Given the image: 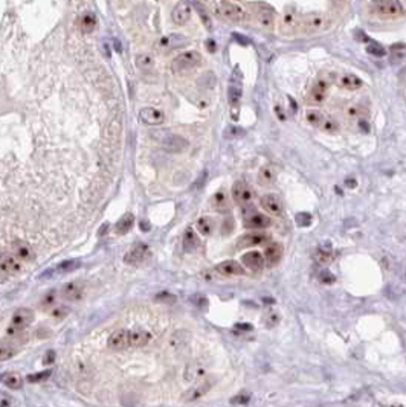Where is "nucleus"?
I'll use <instances>...</instances> for the list:
<instances>
[{"instance_id": "16", "label": "nucleus", "mask_w": 406, "mask_h": 407, "mask_svg": "<svg viewBox=\"0 0 406 407\" xmlns=\"http://www.w3.org/2000/svg\"><path fill=\"white\" fill-rule=\"evenodd\" d=\"M241 262H243V265H244L246 268L252 270V271H260V270H263V267H264V264H266L264 256L260 254V252H257V250H250V252H247V254H244V255L241 256Z\"/></svg>"}, {"instance_id": "19", "label": "nucleus", "mask_w": 406, "mask_h": 407, "mask_svg": "<svg viewBox=\"0 0 406 407\" xmlns=\"http://www.w3.org/2000/svg\"><path fill=\"white\" fill-rule=\"evenodd\" d=\"M243 224L247 229H266L272 224V220L264 214H260V212H252V214L244 217Z\"/></svg>"}, {"instance_id": "1", "label": "nucleus", "mask_w": 406, "mask_h": 407, "mask_svg": "<svg viewBox=\"0 0 406 407\" xmlns=\"http://www.w3.org/2000/svg\"><path fill=\"white\" fill-rule=\"evenodd\" d=\"M151 138L156 141L164 150L170 153H182L188 148V141L179 134H174L167 130H154L151 131Z\"/></svg>"}, {"instance_id": "40", "label": "nucleus", "mask_w": 406, "mask_h": 407, "mask_svg": "<svg viewBox=\"0 0 406 407\" xmlns=\"http://www.w3.org/2000/svg\"><path fill=\"white\" fill-rule=\"evenodd\" d=\"M153 64H154V60L150 53H139L136 56V66L141 69H150L153 67Z\"/></svg>"}, {"instance_id": "20", "label": "nucleus", "mask_w": 406, "mask_h": 407, "mask_svg": "<svg viewBox=\"0 0 406 407\" xmlns=\"http://www.w3.org/2000/svg\"><path fill=\"white\" fill-rule=\"evenodd\" d=\"M60 295L66 301H80L84 295V288L78 282H67L61 287Z\"/></svg>"}, {"instance_id": "9", "label": "nucleus", "mask_w": 406, "mask_h": 407, "mask_svg": "<svg viewBox=\"0 0 406 407\" xmlns=\"http://www.w3.org/2000/svg\"><path fill=\"white\" fill-rule=\"evenodd\" d=\"M11 254L20 262H31L35 258V252L32 246L23 240H17L11 246Z\"/></svg>"}, {"instance_id": "37", "label": "nucleus", "mask_w": 406, "mask_h": 407, "mask_svg": "<svg viewBox=\"0 0 406 407\" xmlns=\"http://www.w3.org/2000/svg\"><path fill=\"white\" fill-rule=\"evenodd\" d=\"M299 26V18L295 12H286L283 15V28L287 32H293Z\"/></svg>"}, {"instance_id": "21", "label": "nucleus", "mask_w": 406, "mask_h": 407, "mask_svg": "<svg viewBox=\"0 0 406 407\" xmlns=\"http://www.w3.org/2000/svg\"><path fill=\"white\" fill-rule=\"evenodd\" d=\"M283 254H284L283 246L280 243H274V244H270V246L266 247L263 256H264V261H266V264L269 267H274V265H277L281 261Z\"/></svg>"}, {"instance_id": "42", "label": "nucleus", "mask_w": 406, "mask_h": 407, "mask_svg": "<svg viewBox=\"0 0 406 407\" xmlns=\"http://www.w3.org/2000/svg\"><path fill=\"white\" fill-rule=\"evenodd\" d=\"M405 45L403 43H397L394 46H391V55H393V60L396 61H403L405 60Z\"/></svg>"}, {"instance_id": "51", "label": "nucleus", "mask_w": 406, "mask_h": 407, "mask_svg": "<svg viewBox=\"0 0 406 407\" xmlns=\"http://www.w3.org/2000/svg\"><path fill=\"white\" fill-rule=\"evenodd\" d=\"M54 361H55V353H54V351H48L46 356H45L43 363H45V364H51V363H54Z\"/></svg>"}, {"instance_id": "10", "label": "nucleus", "mask_w": 406, "mask_h": 407, "mask_svg": "<svg viewBox=\"0 0 406 407\" xmlns=\"http://www.w3.org/2000/svg\"><path fill=\"white\" fill-rule=\"evenodd\" d=\"M270 240V237L264 232H249V234H244L238 238L237 241V249H250L255 246H261L266 244Z\"/></svg>"}, {"instance_id": "33", "label": "nucleus", "mask_w": 406, "mask_h": 407, "mask_svg": "<svg viewBox=\"0 0 406 407\" xmlns=\"http://www.w3.org/2000/svg\"><path fill=\"white\" fill-rule=\"evenodd\" d=\"M196 227H197L200 235L208 237V235L212 234V232H214V220H212L211 217H200L196 223Z\"/></svg>"}, {"instance_id": "50", "label": "nucleus", "mask_w": 406, "mask_h": 407, "mask_svg": "<svg viewBox=\"0 0 406 407\" xmlns=\"http://www.w3.org/2000/svg\"><path fill=\"white\" fill-rule=\"evenodd\" d=\"M280 320V317H278V314L277 313H269L267 316H266V322H267V325L269 326H272V325H277V322Z\"/></svg>"}, {"instance_id": "5", "label": "nucleus", "mask_w": 406, "mask_h": 407, "mask_svg": "<svg viewBox=\"0 0 406 407\" xmlns=\"http://www.w3.org/2000/svg\"><path fill=\"white\" fill-rule=\"evenodd\" d=\"M370 6L380 17H399L403 14V6L399 0H373Z\"/></svg>"}, {"instance_id": "53", "label": "nucleus", "mask_w": 406, "mask_h": 407, "mask_svg": "<svg viewBox=\"0 0 406 407\" xmlns=\"http://www.w3.org/2000/svg\"><path fill=\"white\" fill-rule=\"evenodd\" d=\"M208 46H209L208 51H216V49H214V48H216V43H214V42L211 43V40H209V42H208Z\"/></svg>"}, {"instance_id": "7", "label": "nucleus", "mask_w": 406, "mask_h": 407, "mask_svg": "<svg viewBox=\"0 0 406 407\" xmlns=\"http://www.w3.org/2000/svg\"><path fill=\"white\" fill-rule=\"evenodd\" d=\"M148 258H150L148 246L144 243H138L124 255V262L130 264V265H138V264H142L144 261H147Z\"/></svg>"}, {"instance_id": "52", "label": "nucleus", "mask_w": 406, "mask_h": 407, "mask_svg": "<svg viewBox=\"0 0 406 407\" xmlns=\"http://www.w3.org/2000/svg\"><path fill=\"white\" fill-rule=\"evenodd\" d=\"M237 328H241V329H247V331H250V329H252V326H250V325H238Z\"/></svg>"}, {"instance_id": "44", "label": "nucleus", "mask_w": 406, "mask_h": 407, "mask_svg": "<svg viewBox=\"0 0 406 407\" xmlns=\"http://www.w3.org/2000/svg\"><path fill=\"white\" fill-rule=\"evenodd\" d=\"M362 114V108L359 105H348L345 108V116L350 119H359Z\"/></svg>"}, {"instance_id": "28", "label": "nucleus", "mask_w": 406, "mask_h": 407, "mask_svg": "<svg viewBox=\"0 0 406 407\" xmlns=\"http://www.w3.org/2000/svg\"><path fill=\"white\" fill-rule=\"evenodd\" d=\"M133 224H134V217H133V214H124L119 220H118V223L115 224V234L116 235H125L127 232H130L131 230V227H133Z\"/></svg>"}, {"instance_id": "11", "label": "nucleus", "mask_w": 406, "mask_h": 407, "mask_svg": "<svg viewBox=\"0 0 406 407\" xmlns=\"http://www.w3.org/2000/svg\"><path fill=\"white\" fill-rule=\"evenodd\" d=\"M232 199L234 202L240 206H246L252 202L254 199V194H252V189H250L244 182H235L234 186H232Z\"/></svg>"}, {"instance_id": "41", "label": "nucleus", "mask_w": 406, "mask_h": 407, "mask_svg": "<svg viewBox=\"0 0 406 407\" xmlns=\"http://www.w3.org/2000/svg\"><path fill=\"white\" fill-rule=\"evenodd\" d=\"M51 375H52V371H51V369H46V371L37 372V374H29V375L26 377V380H28L29 383H43V381H46Z\"/></svg>"}, {"instance_id": "29", "label": "nucleus", "mask_w": 406, "mask_h": 407, "mask_svg": "<svg viewBox=\"0 0 406 407\" xmlns=\"http://www.w3.org/2000/svg\"><path fill=\"white\" fill-rule=\"evenodd\" d=\"M96 25H98V22H96V17L92 14V12H84L83 15H80L78 18V28L81 29V32L84 34H90L95 31Z\"/></svg>"}, {"instance_id": "45", "label": "nucleus", "mask_w": 406, "mask_h": 407, "mask_svg": "<svg viewBox=\"0 0 406 407\" xmlns=\"http://www.w3.org/2000/svg\"><path fill=\"white\" fill-rule=\"evenodd\" d=\"M318 279H319V282H322V284H325V285H332V284H335V281H336V278H335L328 270L319 271Z\"/></svg>"}, {"instance_id": "15", "label": "nucleus", "mask_w": 406, "mask_h": 407, "mask_svg": "<svg viewBox=\"0 0 406 407\" xmlns=\"http://www.w3.org/2000/svg\"><path fill=\"white\" fill-rule=\"evenodd\" d=\"M216 271L222 276H241L244 275V268L240 262L234 259H228L216 265Z\"/></svg>"}, {"instance_id": "4", "label": "nucleus", "mask_w": 406, "mask_h": 407, "mask_svg": "<svg viewBox=\"0 0 406 407\" xmlns=\"http://www.w3.org/2000/svg\"><path fill=\"white\" fill-rule=\"evenodd\" d=\"M202 63V55L197 51H186L179 53L171 61V70L174 73H183L197 67Z\"/></svg>"}, {"instance_id": "17", "label": "nucleus", "mask_w": 406, "mask_h": 407, "mask_svg": "<svg viewBox=\"0 0 406 407\" xmlns=\"http://www.w3.org/2000/svg\"><path fill=\"white\" fill-rule=\"evenodd\" d=\"M191 5L188 2H185V0H182V2H179L176 6H174L173 12H171V18H173V22L176 23V25H185L188 23V20L191 18Z\"/></svg>"}, {"instance_id": "47", "label": "nucleus", "mask_w": 406, "mask_h": 407, "mask_svg": "<svg viewBox=\"0 0 406 407\" xmlns=\"http://www.w3.org/2000/svg\"><path fill=\"white\" fill-rule=\"evenodd\" d=\"M55 302H57V293L52 290V292H49V293H46V295L43 296V299H42L40 304H42L43 308H51Z\"/></svg>"}, {"instance_id": "22", "label": "nucleus", "mask_w": 406, "mask_h": 407, "mask_svg": "<svg viewBox=\"0 0 406 407\" xmlns=\"http://www.w3.org/2000/svg\"><path fill=\"white\" fill-rule=\"evenodd\" d=\"M0 383L11 391H20L23 387V378L17 372H3L0 374Z\"/></svg>"}, {"instance_id": "2", "label": "nucleus", "mask_w": 406, "mask_h": 407, "mask_svg": "<svg viewBox=\"0 0 406 407\" xmlns=\"http://www.w3.org/2000/svg\"><path fill=\"white\" fill-rule=\"evenodd\" d=\"M34 322V311L29 308H18L11 317V323L6 329V334L11 337L20 336L28 326Z\"/></svg>"}, {"instance_id": "31", "label": "nucleus", "mask_w": 406, "mask_h": 407, "mask_svg": "<svg viewBox=\"0 0 406 407\" xmlns=\"http://www.w3.org/2000/svg\"><path fill=\"white\" fill-rule=\"evenodd\" d=\"M333 256H335V254H333V249H332V246L330 244H324V246H321V247H318L316 249V252H315V259L318 261V262H330L332 259H333Z\"/></svg>"}, {"instance_id": "49", "label": "nucleus", "mask_w": 406, "mask_h": 407, "mask_svg": "<svg viewBox=\"0 0 406 407\" xmlns=\"http://www.w3.org/2000/svg\"><path fill=\"white\" fill-rule=\"evenodd\" d=\"M250 401V394L247 392H241L238 394L237 397H234L231 400V404H238V406H243V404H247Z\"/></svg>"}, {"instance_id": "32", "label": "nucleus", "mask_w": 406, "mask_h": 407, "mask_svg": "<svg viewBox=\"0 0 406 407\" xmlns=\"http://www.w3.org/2000/svg\"><path fill=\"white\" fill-rule=\"evenodd\" d=\"M275 177H277L275 169L272 166H264L258 172V183L263 186H269L275 182Z\"/></svg>"}, {"instance_id": "23", "label": "nucleus", "mask_w": 406, "mask_h": 407, "mask_svg": "<svg viewBox=\"0 0 406 407\" xmlns=\"http://www.w3.org/2000/svg\"><path fill=\"white\" fill-rule=\"evenodd\" d=\"M338 84L345 90H357L362 87V80L353 73H342L338 76Z\"/></svg>"}, {"instance_id": "34", "label": "nucleus", "mask_w": 406, "mask_h": 407, "mask_svg": "<svg viewBox=\"0 0 406 407\" xmlns=\"http://www.w3.org/2000/svg\"><path fill=\"white\" fill-rule=\"evenodd\" d=\"M17 354V348L14 343L2 340L0 342V361H6L9 358H12Z\"/></svg>"}, {"instance_id": "26", "label": "nucleus", "mask_w": 406, "mask_h": 407, "mask_svg": "<svg viewBox=\"0 0 406 407\" xmlns=\"http://www.w3.org/2000/svg\"><path fill=\"white\" fill-rule=\"evenodd\" d=\"M257 23L266 31H272L275 26V14L270 9H260L257 12Z\"/></svg>"}, {"instance_id": "8", "label": "nucleus", "mask_w": 406, "mask_h": 407, "mask_svg": "<svg viewBox=\"0 0 406 407\" xmlns=\"http://www.w3.org/2000/svg\"><path fill=\"white\" fill-rule=\"evenodd\" d=\"M327 25H328V18L325 17V14H321V12L308 14L302 22V26H304L305 32H310V34H316V32L324 31L327 28Z\"/></svg>"}, {"instance_id": "6", "label": "nucleus", "mask_w": 406, "mask_h": 407, "mask_svg": "<svg viewBox=\"0 0 406 407\" xmlns=\"http://www.w3.org/2000/svg\"><path fill=\"white\" fill-rule=\"evenodd\" d=\"M330 86H332V78H328V76H324V78L316 81L315 86L312 87L310 93H308V102L315 104V105L322 104L327 98Z\"/></svg>"}, {"instance_id": "39", "label": "nucleus", "mask_w": 406, "mask_h": 407, "mask_svg": "<svg viewBox=\"0 0 406 407\" xmlns=\"http://www.w3.org/2000/svg\"><path fill=\"white\" fill-rule=\"evenodd\" d=\"M80 265H81V262L78 259H67V261H63L61 264H58L57 270L61 271V273H69V271L80 268Z\"/></svg>"}, {"instance_id": "13", "label": "nucleus", "mask_w": 406, "mask_h": 407, "mask_svg": "<svg viewBox=\"0 0 406 407\" xmlns=\"http://www.w3.org/2000/svg\"><path fill=\"white\" fill-rule=\"evenodd\" d=\"M139 119L147 125H161L165 122V113L156 107H144L139 110Z\"/></svg>"}, {"instance_id": "27", "label": "nucleus", "mask_w": 406, "mask_h": 407, "mask_svg": "<svg viewBox=\"0 0 406 407\" xmlns=\"http://www.w3.org/2000/svg\"><path fill=\"white\" fill-rule=\"evenodd\" d=\"M199 247H200L199 235L194 232V229L188 227L185 230V235H183V249L186 252H196Z\"/></svg>"}, {"instance_id": "43", "label": "nucleus", "mask_w": 406, "mask_h": 407, "mask_svg": "<svg viewBox=\"0 0 406 407\" xmlns=\"http://www.w3.org/2000/svg\"><path fill=\"white\" fill-rule=\"evenodd\" d=\"M366 52L374 55V56H385L386 55V51L382 45L376 43V42H370L368 46H366Z\"/></svg>"}, {"instance_id": "12", "label": "nucleus", "mask_w": 406, "mask_h": 407, "mask_svg": "<svg viewBox=\"0 0 406 407\" xmlns=\"http://www.w3.org/2000/svg\"><path fill=\"white\" fill-rule=\"evenodd\" d=\"M0 271L5 275H18L22 271V262L18 261L11 252L0 255Z\"/></svg>"}, {"instance_id": "18", "label": "nucleus", "mask_w": 406, "mask_h": 407, "mask_svg": "<svg viewBox=\"0 0 406 407\" xmlns=\"http://www.w3.org/2000/svg\"><path fill=\"white\" fill-rule=\"evenodd\" d=\"M107 345L110 350H115V351L125 350L127 346H130L128 345V331L127 329H116L115 333L110 334Z\"/></svg>"}, {"instance_id": "36", "label": "nucleus", "mask_w": 406, "mask_h": 407, "mask_svg": "<svg viewBox=\"0 0 406 407\" xmlns=\"http://www.w3.org/2000/svg\"><path fill=\"white\" fill-rule=\"evenodd\" d=\"M228 98H229V104L232 108H235L238 107V102L241 100V86L240 83H232L229 86V92H228Z\"/></svg>"}, {"instance_id": "14", "label": "nucleus", "mask_w": 406, "mask_h": 407, "mask_svg": "<svg viewBox=\"0 0 406 407\" xmlns=\"http://www.w3.org/2000/svg\"><path fill=\"white\" fill-rule=\"evenodd\" d=\"M261 206L264 207V210H267L270 215L274 217H280L283 215V202L281 199L277 196V194H266V196L261 197Z\"/></svg>"}, {"instance_id": "46", "label": "nucleus", "mask_w": 406, "mask_h": 407, "mask_svg": "<svg viewBox=\"0 0 406 407\" xmlns=\"http://www.w3.org/2000/svg\"><path fill=\"white\" fill-rule=\"evenodd\" d=\"M295 220H296V224L302 226V227H307L312 224V215L307 214V212H299Z\"/></svg>"}, {"instance_id": "48", "label": "nucleus", "mask_w": 406, "mask_h": 407, "mask_svg": "<svg viewBox=\"0 0 406 407\" xmlns=\"http://www.w3.org/2000/svg\"><path fill=\"white\" fill-rule=\"evenodd\" d=\"M67 314H69V308L67 306H58V308H54L52 311H51V316L54 319H64Z\"/></svg>"}, {"instance_id": "25", "label": "nucleus", "mask_w": 406, "mask_h": 407, "mask_svg": "<svg viewBox=\"0 0 406 407\" xmlns=\"http://www.w3.org/2000/svg\"><path fill=\"white\" fill-rule=\"evenodd\" d=\"M151 339V334L148 331H144V329H134V331H128V345L139 348V346H145Z\"/></svg>"}, {"instance_id": "30", "label": "nucleus", "mask_w": 406, "mask_h": 407, "mask_svg": "<svg viewBox=\"0 0 406 407\" xmlns=\"http://www.w3.org/2000/svg\"><path fill=\"white\" fill-rule=\"evenodd\" d=\"M211 204H212V207H214L216 210H219V212L228 210L229 209V199L226 196V192L225 191L216 192L214 196H212V199H211Z\"/></svg>"}, {"instance_id": "24", "label": "nucleus", "mask_w": 406, "mask_h": 407, "mask_svg": "<svg viewBox=\"0 0 406 407\" xmlns=\"http://www.w3.org/2000/svg\"><path fill=\"white\" fill-rule=\"evenodd\" d=\"M212 386H214V380H205L202 383H199L194 389H191L186 395V401H196L199 398H202L203 395H206L211 389H212Z\"/></svg>"}, {"instance_id": "38", "label": "nucleus", "mask_w": 406, "mask_h": 407, "mask_svg": "<svg viewBox=\"0 0 406 407\" xmlns=\"http://www.w3.org/2000/svg\"><path fill=\"white\" fill-rule=\"evenodd\" d=\"M319 128H321L324 133H327V134H335V133L339 131V124H338L336 119L325 116V119H324V122L319 125Z\"/></svg>"}, {"instance_id": "35", "label": "nucleus", "mask_w": 406, "mask_h": 407, "mask_svg": "<svg viewBox=\"0 0 406 407\" xmlns=\"http://www.w3.org/2000/svg\"><path fill=\"white\" fill-rule=\"evenodd\" d=\"M324 119H325V114L319 108H308L305 111V121L310 125L319 127L324 122Z\"/></svg>"}, {"instance_id": "3", "label": "nucleus", "mask_w": 406, "mask_h": 407, "mask_svg": "<svg viewBox=\"0 0 406 407\" xmlns=\"http://www.w3.org/2000/svg\"><path fill=\"white\" fill-rule=\"evenodd\" d=\"M216 11L220 18L229 23H241L244 20V9L238 3L231 2V0H217Z\"/></svg>"}]
</instances>
